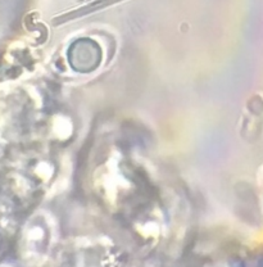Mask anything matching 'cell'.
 Here are the masks:
<instances>
[{
	"instance_id": "1",
	"label": "cell",
	"mask_w": 263,
	"mask_h": 267,
	"mask_svg": "<svg viewBox=\"0 0 263 267\" xmlns=\"http://www.w3.org/2000/svg\"><path fill=\"white\" fill-rule=\"evenodd\" d=\"M119 2H124V0H96V2L90 3V4L88 5H84V7L78 8V9L71 10V12H67L65 13V14H60L58 15V17L53 18V25L55 26L62 25V23L68 22V21H72L78 17H84V15L89 14V13L104 9V8L116 4V3H119Z\"/></svg>"
}]
</instances>
